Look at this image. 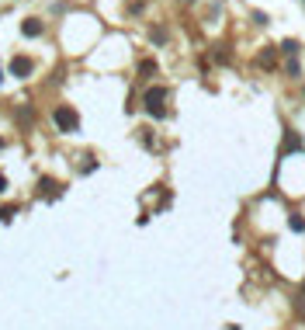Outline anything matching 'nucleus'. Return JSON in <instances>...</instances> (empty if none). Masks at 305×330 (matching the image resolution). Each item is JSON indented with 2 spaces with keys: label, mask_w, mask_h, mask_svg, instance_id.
I'll use <instances>...</instances> for the list:
<instances>
[{
  "label": "nucleus",
  "mask_w": 305,
  "mask_h": 330,
  "mask_svg": "<svg viewBox=\"0 0 305 330\" xmlns=\"http://www.w3.org/2000/svg\"><path fill=\"white\" fill-rule=\"evenodd\" d=\"M32 73H35V59H28V56H14L11 59V77L24 80V77H32Z\"/></svg>",
  "instance_id": "nucleus-3"
},
{
  "label": "nucleus",
  "mask_w": 305,
  "mask_h": 330,
  "mask_svg": "<svg viewBox=\"0 0 305 330\" xmlns=\"http://www.w3.org/2000/svg\"><path fill=\"white\" fill-rule=\"evenodd\" d=\"M4 191H7V177L0 174V195H4Z\"/></svg>",
  "instance_id": "nucleus-8"
},
{
  "label": "nucleus",
  "mask_w": 305,
  "mask_h": 330,
  "mask_svg": "<svg viewBox=\"0 0 305 330\" xmlns=\"http://www.w3.org/2000/svg\"><path fill=\"white\" fill-rule=\"evenodd\" d=\"M260 66H274V49H267L264 56H260Z\"/></svg>",
  "instance_id": "nucleus-6"
},
{
  "label": "nucleus",
  "mask_w": 305,
  "mask_h": 330,
  "mask_svg": "<svg viewBox=\"0 0 305 330\" xmlns=\"http://www.w3.org/2000/svg\"><path fill=\"white\" fill-rule=\"evenodd\" d=\"M291 230H295V233H302V230H305V219H298V215H295V219H291Z\"/></svg>",
  "instance_id": "nucleus-7"
},
{
  "label": "nucleus",
  "mask_w": 305,
  "mask_h": 330,
  "mask_svg": "<svg viewBox=\"0 0 305 330\" xmlns=\"http://www.w3.org/2000/svg\"><path fill=\"white\" fill-rule=\"evenodd\" d=\"M0 150H4V139H0Z\"/></svg>",
  "instance_id": "nucleus-9"
},
{
  "label": "nucleus",
  "mask_w": 305,
  "mask_h": 330,
  "mask_svg": "<svg viewBox=\"0 0 305 330\" xmlns=\"http://www.w3.org/2000/svg\"><path fill=\"white\" fill-rule=\"evenodd\" d=\"M42 32H45V24H42L38 18H28V21H21V35H24V39H38Z\"/></svg>",
  "instance_id": "nucleus-4"
},
{
  "label": "nucleus",
  "mask_w": 305,
  "mask_h": 330,
  "mask_svg": "<svg viewBox=\"0 0 305 330\" xmlns=\"http://www.w3.org/2000/svg\"><path fill=\"white\" fill-rule=\"evenodd\" d=\"M0 84H4V73H0Z\"/></svg>",
  "instance_id": "nucleus-10"
},
{
  "label": "nucleus",
  "mask_w": 305,
  "mask_h": 330,
  "mask_svg": "<svg viewBox=\"0 0 305 330\" xmlns=\"http://www.w3.org/2000/svg\"><path fill=\"white\" fill-rule=\"evenodd\" d=\"M291 150H302V139H298V132H288V143H285V150H281V156L291 153Z\"/></svg>",
  "instance_id": "nucleus-5"
},
{
  "label": "nucleus",
  "mask_w": 305,
  "mask_h": 330,
  "mask_svg": "<svg viewBox=\"0 0 305 330\" xmlns=\"http://www.w3.org/2000/svg\"><path fill=\"white\" fill-rule=\"evenodd\" d=\"M146 112H149L152 118L167 115V87H149V91H146Z\"/></svg>",
  "instance_id": "nucleus-2"
},
{
  "label": "nucleus",
  "mask_w": 305,
  "mask_h": 330,
  "mask_svg": "<svg viewBox=\"0 0 305 330\" xmlns=\"http://www.w3.org/2000/svg\"><path fill=\"white\" fill-rule=\"evenodd\" d=\"M52 122H56L59 132H76L80 129V115H76V108H70V104H59L56 112H52Z\"/></svg>",
  "instance_id": "nucleus-1"
}]
</instances>
